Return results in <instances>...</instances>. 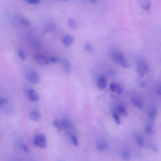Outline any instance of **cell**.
Segmentation results:
<instances>
[{"instance_id": "cell-1", "label": "cell", "mask_w": 161, "mask_h": 161, "mask_svg": "<svg viewBox=\"0 0 161 161\" xmlns=\"http://www.w3.org/2000/svg\"><path fill=\"white\" fill-rule=\"evenodd\" d=\"M111 57L113 60L116 63L120 64L124 68H128L130 66L127 62L123 54L117 50H113L111 52Z\"/></svg>"}, {"instance_id": "cell-2", "label": "cell", "mask_w": 161, "mask_h": 161, "mask_svg": "<svg viewBox=\"0 0 161 161\" xmlns=\"http://www.w3.org/2000/svg\"><path fill=\"white\" fill-rule=\"evenodd\" d=\"M26 79L29 82L33 84H37L40 80L39 75L34 69H29L25 73Z\"/></svg>"}, {"instance_id": "cell-3", "label": "cell", "mask_w": 161, "mask_h": 161, "mask_svg": "<svg viewBox=\"0 0 161 161\" xmlns=\"http://www.w3.org/2000/svg\"><path fill=\"white\" fill-rule=\"evenodd\" d=\"M34 144L37 147L42 148H46L47 145L46 137L43 134L37 135L35 138Z\"/></svg>"}, {"instance_id": "cell-4", "label": "cell", "mask_w": 161, "mask_h": 161, "mask_svg": "<svg viewBox=\"0 0 161 161\" xmlns=\"http://www.w3.org/2000/svg\"><path fill=\"white\" fill-rule=\"evenodd\" d=\"M148 64L142 60H138L137 63V71L140 76H143L148 71Z\"/></svg>"}, {"instance_id": "cell-5", "label": "cell", "mask_w": 161, "mask_h": 161, "mask_svg": "<svg viewBox=\"0 0 161 161\" xmlns=\"http://www.w3.org/2000/svg\"><path fill=\"white\" fill-rule=\"evenodd\" d=\"M27 95L30 100L33 102H37L39 101L40 96L35 89L29 88L27 90Z\"/></svg>"}, {"instance_id": "cell-6", "label": "cell", "mask_w": 161, "mask_h": 161, "mask_svg": "<svg viewBox=\"0 0 161 161\" xmlns=\"http://www.w3.org/2000/svg\"><path fill=\"white\" fill-rule=\"evenodd\" d=\"M35 62L37 64L42 66H47L49 65V60L47 58L42 55H35Z\"/></svg>"}, {"instance_id": "cell-7", "label": "cell", "mask_w": 161, "mask_h": 161, "mask_svg": "<svg viewBox=\"0 0 161 161\" xmlns=\"http://www.w3.org/2000/svg\"><path fill=\"white\" fill-rule=\"evenodd\" d=\"M29 118L33 122H38L40 119V113L37 110H32L29 113Z\"/></svg>"}, {"instance_id": "cell-8", "label": "cell", "mask_w": 161, "mask_h": 161, "mask_svg": "<svg viewBox=\"0 0 161 161\" xmlns=\"http://www.w3.org/2000/svg\"><path fill=\"white\" fill-rule=\"evenodd\" d=\"M110 88L112 92L117 93L118 94H120L123 91L122 86L117 83H111L110 84Z\"/></svg>"}, {"instance_id": "cell-9", "label": "cell", "mask_w": 161, "mask_h": 161, "mask_svg": "<svg viewBox=\"0 0 161 161\" xmlns=\"http://www.w3.org/2000/svg\"><path fill=\"white\" fill-rule=\"evenodd\" d=\"M96 147L98 150L101 152H104L108 149V145L104 141H99L97 142L96 144Z\"/></svg>"}, {"instance_id": "cell-10", "label": "cell", "mask_w": 161, "mask_h": 161, "mask_svg": "<svg viewBox=\"0 0 161 161\" xmlns=\"http://www.w3.org/2000/svg\"><path fill=\"white\" fill-rule=\"evenodd\" d=\"M74 41V38L71 35H67L63 37L62 39V42L63 45L66 47H68L71 45Z\"/></svg>"}, {"instance_id": "cell-11", "label": "cell", "mask_w": 161, "mask_h": 161, "mask_svg": "<svg viewBox=\"0 0 161 161\" xmlns=\"http://www.w3.org/2000/svg\"><path fill=\"white\" fill-rule=\"evenodd\" d=\"M97 86L100 89L103 90L106 88L107 86V81L105 77H102L98 79L97 82Z\"/></svg>"}, {"instance_id": "cell-12", "label": "cell", "mask_w": 161, "mask_h": 161, "mask_svg": "<svg viewBox=\"0 0 161 161\" xmlns=\"http://www.w3.org/2000/svg\"><path fill=\"white\" fill-rule=\"evenodd\" d=\"M56 29V26L54 23L47 24L43 28V30L46 32L54 31Z\"/></svg>"}, {"instance_id": "cell-13", "label": "cell", "mask_w": 161, "mask_h": 161, "mask_svg": "<svg viewBox=\"0 0 161 161\" xmlns=\"http://www.w3.org/2000/svg\"><path fill=\"white\" fill-rule=\"evenodd\" d=\"M60 123L61 130L68 129L71 127V122L68 120L65 119L62 120L60 121Z\"/></svg>"}, {"instance_id": "cell-14", "label": "cell", "mask_w": 161, "mask_h": 161, "mask_svg": "<svg viewBox=\"0 0 161 161\" xmlns=\"http://www.w3.org/2000/svg\"><path fill=\"white\" fill-rule=\"evenodd\" d=\"M131 102L135 107H136L138 109L141 110L143 107V105L141 101L138 98H133L131 99Z\"/></svg>"}, {"instance_id": "cell-15", "label": "cell", "mask_w": 161, "mask_h": 161, "mask_svg": "<svg viewBox=\"0 0 161 161\" xmlns=\"http://www.w3.org/2000/svg\"><path fill=\"white\" fill-rule=\"evenodd\" d=\"M117 111L122 116L124 117L128 116V111L125 107L122 105H119L117 107Z\"/></svg>"}, {"instance_id": "cell-16", "label": "cell", "mask_w": 161, "mask_h": 161, "mask_svg": "<svg viewBox=\"0 0 161 161\" xmlns=\"http://www.w3.org/2000/svg\"><path fill=\"white\" fill-rule=\"evenodd\" d=\"M157 115V109H156V108H152V109H151L150 111L149 116L150 119L151 121H154L156 118Z\"/></svg>"}, {"instance_id": "cell-17", "label": "cell", "mask_w": 161, "mask_h": 161, "mask_svg": "<svg viewBox=\"0 0 161 161\" xmlns=\"http://www.w3.org/2000/svg\"><path fill=\"white\" fill-rule=\"evenodd\" d=\"M142 8L147 11H149L150 9L151 3L149 1H141L140 3Z\"/></svg>"}, {"instance_id": "cell-18", "label": "cell", "mask_w": 161, "mask_h": 161, "mask_svg": "<svg viewBox=\"0 0 161 161\" xmlns=\"http://www.w3.org/2000/svg\"><path fill=\"white\" fill-rule=\"evenodd\" d=\"M20 23L25 27H29L31 25V22L27 18H21L20 20Z\"/></svg>"}, {"instance_id": "cell-19", "label": "cell", "mask_w": 161, "mask_h": 161, "mask_svg": "<svg viewBox=\"0 0 161 161\" xmlns=\"http://www.w3.org/2000/svg\"><path fill=\"white\" fill-rule=\"evenodd\" d=\"M64 66L66 73L68 74H70L72 71V67L71 66V63L69 62L68 60H66L64 62Z\"/></svg>"}, {"instance_id": "cell-20", "label": "cell", "mask_w": 161, "mask_h": 161, "mask_svg": "<svg viewBox=\"0 0 161 161\" xmlns=\"http://www.w3.org/2000/svg\"><path fill=\"white\" fill-rule=\"evenodd\" d=\"M68 24V26L69 28H71V29H76L78 27L77 23L76 22V21L72 18L69 19Z\"/></svg>"}, {"instance_id": "cell-21", "label": "cell", "mask_w": 161, "mask_h": 161, "mask_svg": "<svg viewBox=\"0 0 161 161\" xmlns=\"http://www.w3.org/2000/svg\"><path fill=\"white\" fill-rule=\"evenodd\" d=\"M122 157L125 161H130V155L127 151H123L122 152Z\"/></svg>"}, {"instance_id": "cell-22", "label": "cell", "mask_w": 161, "mask_h": 161, "mask_svg": "<svg viewBox=\"0 0 161 161\" xmlns=\"http://www.w3.org/2000/svg\"><path fill=\"white\" fill-rule=\"evenodd\" d=\"M113 119L114 120V122L115 123H116L117 125H120L121 124V119L117 111H114L113 113Z\"/></svg>"}, {"instance_id": "cell-23", "label": "cell", "mask_w": 161, "mask_h": 161, "mask_svg": "<svg viewBox=\"0 0 161 161\" xmlns=\"http://www.w3.org/2000/svg\"><path fill=\"white\" fill-rule=\"evenodd\" d=\"M69 138L71 139V141L72 142V143L74 145L75 147H78L79 145V141L77 138L74 135L72 134H70L69 135Z\"/></svg>"}, {"instance_id": "cell-24", "label": "cell", "mask_w": 161, "mask_h": 161, "mask_svg": "<svg viewBox=\"0 0 161 161\" xmlns=\"http://www.w3.org/2000/svg\"><path fill=\"white\" fill-rule=\"evenodd\" d=\"M19 147L20 148H21V149L24 152L28 153L29 152V147L28 146L25 144V143H22V142H20L18 144Z\"/></svg>"}, {"instance_id": "cell-25", "label": "cell", "mask_w": 161, "mask_h": 161, "mask_svg": "<svg viewBox=\"0 0 161 161\" xmlns=\"http://www.w3.org/2000/svg\"><path fill=\"white\" fill-rule=\"evenodd\" d=\"M145 132L149 135L152 134L153 132V128L152 125L150 124H147L145 128Z\"/></svg>"}, {"instance_id": "cell-26", "label": "cell", "mask_w": 161, "mask_h": 161, "mask_svg": "<svg viewBox=\"0 0 161 161\" xmlns=\"http://www.w3.org/2000/svg\"><path fill=\"white\" fill-rule=\"evenodd\" d=\"M136 142L140 147H142L144 145V141L143 138L140 136H138L136 137Z\"/></svg>"}, {"instance_id": "cell-27", "label": "cell", "mask_w": 161, "mask_h": 161, "mask_svg": "<svg viewBox=\"0 0 161 161\" xmlns=\"http://www.w3.org/2000/svg\"><path fill=\"white\" fill-rule=\"evenodd\" d=\"M48 60L49 62L53 63H58L60 61L58 58L56 56H51L49 57Z\"/></svg>"}, {"instance_id": "cell-28", "label": "cell", "mask_w": 161, "mask_h": 161, "mask_svg": "<svg viewBox=\"0 0 161 161\" xmlns=\"http://www.w3.org/2000/svg\"><path fill=\"white\" fill-rule=\"evenodd\" d=\"M18 55L20 57V58L22 60H26V56L25 52L22 50H18L17 52Z\"/></svg>"}, {"instance_id": "cell-29", "label": "cell", "mask_w": 161, "mask_h": 161, "mask_svg": "<svg viewBox=\"0 0 161 161\" xmlns=\"http://www.w3.org/2000/svg\"><path fill=\"white\" fill-rule=\"evenodd\" d=\"M85 50L88 52H92L93 51V48L92 46L89 43H86L85 45Z\"/></svg>"}, {"instance_id": "cell-30", "label": "cell", "mask_w": 161, "mask_h": 161, "mask_svg": "<svg viewBox=\"0 0 161 161\" xmlns=\"http://www.w3.org/2000/svg\"><path fill=\"white\" fill-rule=\"evenodd\" d=\"M7 102H8V101L6 98L1 96V98H0V106H1V107H2L4 105H5Z\"/></svg>"}, {"instance_id": "cell-31", "label": "cell", "mask_w": 161, "mask_h": 161, "mask_svg": "<svg viewBox=\"0 0 161 161\" xmlns=\"http://www.w3.org/2000/svg\"><path fill=\"white\" fill-rule=\"evenodd\" d=\"M52 125L55 128H58L59 130H61L60 121L58 120H54L52 122Z\"/></svg>"}, {"instance_id": "cell-32", "label": "cell", "mask_w": 161, "mask_h": 161, "mask_svg": "<svg viewBox=\"0 0 161 161\" xmlns=\"http://www.w3.org/2000/svg\"><path fill=\"white\" fill-rule=\"evenodd\" d=\"M26 2L29 4H32V5H37V4H39L40 3L39 0H29L26 1Z\"/></svg>"}, {"instance_id": "cell-33", "label": "cell", "mask_w": 161, "mask_h": 161, "mask_svg": "<svg viewBox=\"0 0 161 161\" xmlns=\"http://www.w3.org/2000/svg\"><path fill=\"white\" fill-rule=\"evenodd\" d=\"M151 148L155 152H158L159 150V148L157 145L154 144H152L150 145Z\"/></svg>"}, {"instance_id": "cell-34", "label": "cell", "mask_w": 161, "mask_h": 161, "mask_svg": "<svg viewBox=\"0 0 161 161\" xmlns=\"http://www.w3.org/2000/svg\"><path fill=\"white\" fill-rule=\"evenodd\" d=\"M156 91L158 94L161 96V84H158L156 87Z\"/></svg>"}, {"instance_id": "cell-35", "label": "cell", "mask_w": 161, "mask_h": 161, "mask_svg": "<svg viewBox=\"0 0 161 161\" xmlns=\"http://www.w3.org/2000/svg\"><path fill=\"white\" fill-rule=\"evenodd\" d=\"M91 2L93 3H96L97 2V1H91Z\"/></svg>"}, {"instance_id": "cell-36", "label": "cell", "mask_w": 161, "mask_h": 161, "mask_svg": "<svg viewBox=\"0 0 161 161\" xmlns=\"http://www.w3.org/2000/svg\"><path fill=\"white\" fill-rule=\"evenodd\" d=\"M34 161V160H31V161Z\"/></svg>"}]
</instances>
